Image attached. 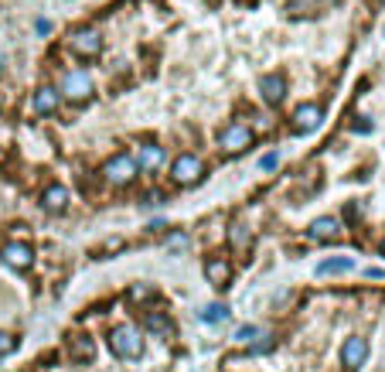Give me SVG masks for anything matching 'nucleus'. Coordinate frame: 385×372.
<instances>
[{
	"mask_svg": "<svg viewBox=\"0 0 385 372\" xmlns=\"http://www.w3.org/2000/svg\"><path fill=\"white\" fill-rule=\"evenodd\" d=\"M205 277L211 287H229V280H232V267L225 263V260H208L205 263Z\"/></svg>",
	"mask_w": 385,
	"mask_h": 372,
	"instance_id": "f8f14e48",
	"label": "nucleus"
},
{
	"mask_svg": "<svg viewBox=\"0 0 385 372\" xmlns=\"http://www.w3.org/2000/svg\"><path fill=\"white\" fill-rule=\"evenodd\" d=\"M72 355H75V359H93V355H96L93 338H89V335H86V338H75V342H72Z\"/></svg>",
	"mask_w": 385,
	"mask_h": 372,
	"instance_id": "6ab92c4d",
	"label": "nucleus"
},
{
	"mask_svg": "<svg viewBox=\"0 0 385 372\" xmlns=\"http://www.w3.org/2000/svg\"><path fill=\"white\" fill-rule=\"evenodd\" d=\"M259 93H263L266 102H273V106L283 102V99H287V79H283V76H263V79H259Z\"/></svg>",
	"mask_w": 385,
	"mask_h": 372,
	"instance_id": "9d476101",
	"label": "nucleus"
},
{
	"mask_svg": "<svg viewBox=\"0 0 385 372\" xmlns=\"http://www.w3.org/2000/svg\"><path fill=\"white\" fill-rule=\"evenodd\" d=\"M229 318V307L225 304H208L205 311H201V321H208V325H218V321H225Z\"/></svg>",
	"mask_w": 385,
	"mask_h": 372,
	"instance_id": "a211bd4d",
	"label": "nucleus"
},
{
	"mask_svg": "<svg viewBox=\"0 0 385 372\" xmlns=\"http://www.w3.org/2000/svg\"><path fill=\"white\" fill-rule=\"evenodd\" d=\"M382 253H385V239H382Z\"/></svg>",
	"mask_w": 385,
	"mask_h": 372,
	"instance_id": "393cba45",
	"label": "nucleus"
},
{
	"mask_svg": "<svg viewBox=\"0 0 385 372\" xmlns=\"http://www.w3.org/2000/svg\"><path fill=\"white\" fill-rule=\"evenodd\" d=\"M137 164H140L143 171H154V168H161V164H164V147H157V144H143V147H140V157H137Z\"/></svg>",
	"mask_w": 385,
	"mask_h": 372,
	"instance_id": "4468645a",
	"label": "nucleus"
},
{
	"mask_svg": "<svg viewBox=\"0 0 385 372\" xmlns=\"http://www.w3.org/2000/svg\"><path fill=\"white\" fill-rule=\"evenodd\" d=\"M235 338H239V342H253V338H259V328H253V325H242V328L235 331Z\"/></svg>",
	"mask_w": 385,
	"mask_h": 372,
	"instance_id": "412c9836",
	"label": "nucleus"
},
{
	"mask_svg": "<svg viewBox=\"0 0 385 372\" xmlns=\"http://www.w3.org/2000/svg\"><path fill=\"white\" fill-rule=\"evenodd\" d=\"M229 239H232V246H246V243H249V229L235 222V226L229 229Z\"/></svg>",
	"mask_w": 385,
	"mask_h": 372,
	"instance_id": "aec40b11",
	"label": "nucleus"
},
{
	"mask_svg": "<svg viewBox=\"0 0 385 372\" xmlns=\"http://www.w3.org/2000/svg\"><path fill=\"white\" fill-rule=\"evenodd\" d=\"M14 349H17V338L7 335V331H0V355H7V352H14Z\"/></svg>",
	"mask_w": 385,
	"mask_h": 372,
	"instance_id": "4be33fe9",
	"label": "nucleus"
},
{
	"mask_svg": "<svg viewBox=\"0 0 385 372\" xmlns=\"http://www.w3.org/2000/svg\"><path fill=\"white\" fill-rule=\"evenodd\" d=\"M41 205H45L48 212H62V208L69 205V191H65L62 185L45 188V195H41Z\"/></svg>",
	"mask_w": 385,
	"mask_h": 372,
	"instance_id": "2eb2a0df",
	"label": "nucleus"
},
{
	"mask_svg": "<svg viewBox=\"0 0 385 372\" xmlns=\"http://www.w3.org/2000/svg\"><path fill=\"white\" fill-rule=\"evenodd\" d=\"M218 144L225 154H242L246 147H253V130L242 127V123H229L222 133H218Z\"/></svg>",
	"mask_w": 385,
	"mask_h": 372,
	"instance_id": "f03ea898",
	"label": "nucleus"
},
{
	"mask_svg": "<svg viewBox=\"0 0 385 372\" xmlns=\"http://www.w3.org/2000/svg\"><path fill=\"white\" fill-rule=\"evenodd\" d=\"M72 52H75L79 58H99V52H102V38H99V31H93V28H79V31L72 34Z\"/></svg>",
	"mask_w": 385,
	"mask_h": 372,
	"instance_id": "20e7f679",
	"label": "nucleus"
},
{
	"mask_svg": "<svg viewBox=\"0 0 385 372\" xmlns=\"http://www.w3.org/2000/svg\"><path fill=\"white\" fill-rule=\"evenodd\" d=\"M102 175H106V182L109 185H130L133 178H137V161L130 157V154H116L106 168H102Z\"/></svg>",
	"mask_w": 385,
	"mask_h": 372,
	"instance_id": "7ed1b4c3",
	"label": "nucleus"
},
{
	"mask_svg": "<svg viewBox=\"0 0 385 372\" xmlns=\"http://www.w3.org/2000/svg\"><path fill=\"white\" fill-rule=\"evenodd\" d=\"M201 161L194 157V154H181L178 161H174V168H171V178L178 182V185H194L198 178H201Z\"/></svg>",
	"mask_w": 385,
	"mask_h": 372,
	"instance_id": "423d86ee",
	"label": "nucleus"
},
{
	"mask_svg": "<svg viewBox=\"0 0 385 372\" xmlns=\"http://www.w3.org/2000/svg\"><path fill=\"white\" fill-rule=\"evenodd\" d=\"M55 109H58V89H51V86H41V89L34 93V113L48 116V113H55Z\"/></svg>",
	"mask_w": 385,
	"mask_h": 372,
	"instance_id": "ddd939ff",
	"label": "nucleus"
},
{
	"mask_svg": "<svg viewBox=\"0 0 385 372\" xmlns=\"http://www.w3.org/2000/svg\"><path fill=\"white\" fill-rule=\"evenodd\" d=\"M109 349H113L116 355H123V359H137V355L143 352V338H140L137 328L116 325V328L109 331Z\"/></svg>",
	"mask_w": 385,
	"mask_h": 372,
	"instance_id": "f257e3e1",
	"label": "nucleus"
},
{
	"mask_svg": "<svg viewBox=\"0 0 385 372\" xmlns=\"http://www.w3.org/2000/svg\"><path fill=\"white\" fill-rule=\"evenodd\" d=\"M348 270H355V263H351L348 256H338V260H324V263L317 267V274H320V277H327V274H348Z\"/></svg>",
	"mask_w": 385,
	"mask_h": 372,
	"instance_id": "dca6fc26",
	"label": "nucleus"
},
{
	"mask_svg": "<svg viewBox=\"0 0 385 372\" xmlns=\"http://www.w3.org/2000/svg\"><path fill=\"white\" fill-rule=\"evenodd\" d=\"M147 328H150L154 335H164V338H167V335L174 331V325H171V321H167L164 314H147Z\"/></svg>",
	"mask_w": 385,
	"mask_h": 372,
	"instance_id": "f3484780",
	"label": "nucleus"
},
{
	"mask_svg": "<svg viewBox=\"0 0 385 372\" xmlns=\"http://www.w3.org/2000/svg\"><path fill=\"white\" fill-rule=\"evenodd\" d=\"M365 359H369V342H365V338H358V335H355V338H348V342H345V349H341V362H345L348 369H358Z\"/></svg>",
	"mask_w": 385,
	"mask_h": 372,
	"instance_id": "1a4fd4ad",
	"label": "nucleus"
},
{
	"mask_svg": "<svg viewBox=\"0 0 385 372\" xmlns=\"http://www.w3.org/2000/svg\"><path fill=\"white\" fill-rule=\"evenodd\" d=\"M62 93L69 96V99H75V102H82V99H89V93H93V79L86 72H69L65 83H62Z\"/></svg>",
	"mask_w": 385,
	"mask_h": 372,
	"instance_id": "6e6552de",
	"label": "nucleus"
},
{
	"mask_svg": "<svg viewBox=\"0 0 385 372\" xmlns=\"http://www.w3.org/2000/svg\"><path fill=\"white\" fill-rule=\"evenodd\" d=\"M307 236H310L314 243H327V239H334V236H338V219H331V215L314 219L310 229H307Z\"/></svg>",
	"mask_w": 385,
	"mask_h": 372,
	"instance_id": "9b49d317",
	"label": "nucleus"
},
{
	"mask_svg": "<svg viewBox=\"0 0 385 372\" xmlns=\"http://www.w3.org/2000/svg\"><path fill=\"white\" fill-rule=\"evenodd\" d=\"M320 120H324V109H320L317 102H303V106H296V113H293V130H296V133H310V130L320 127Z\"/></svg>",
	"mask_w": 385,
	"mask_h": 372,
	"instance_id": "0eeeda50",
	"label": "nucleus"
},
{
	"mask_svg": "<svg viewBox=\"0 0 385 372\" xmlns=\"http://www.w3.org/2000/svg\"><path fill=\"white\" fill-rule=\"evenodd\" d=\"M277 164H280V154H266V157L259 161V168H266V171H270V168H277Z\"/></svg>",
	"mask_w": 385,
	"mask_h": 372,
	"instance_id": "b1692460",
	"label": "nucleus"
},
{
	"mask_svg": "<svg viewBox=\"0 0 385 372\" xmlns=\"http://www.w3.org/2000/svg\"><path fill=\"white\" fill-rule=\"evenodd\" d=\"M0 256H3V263H7L10 270H27V267L34 263V250H31L27 243H3Z\"/></svg>",
	"mask_w": 385,
	"mask_h": 372,
	"instance_id": "39448f33",
	"label": "nucleus"
},
{
	"mask_svg": "<svg viewBox=\"0 0 385 372\" xmlns=\"http://www.w3.org/2000/svg\"><path fill=\"white\" fill-rule=\"evenodd\" d=\"M147 297H154V290H150V287H143V283L130 290V300H147Z\"/></svg>",
	"mask_w": 385,
	"mask_h": 372,
	"instance_id": "5701e85b",
	"label": "nucleus"
}]
</instances>
